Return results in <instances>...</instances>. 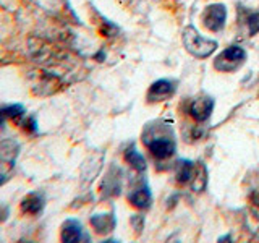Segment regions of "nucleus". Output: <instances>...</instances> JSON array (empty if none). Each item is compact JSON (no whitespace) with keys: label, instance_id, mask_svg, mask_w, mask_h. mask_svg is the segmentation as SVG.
<instances>
[{"label":"nucleus","instance_id":"nucleus-11","mask_svg":"<svg viewBox=\"0 0 259 243\" xmlns=\"http://www.w3.org/2000/svg\"><path fill=\"white\" fill-rule=\"evenodd\" d=\"M91 225L97 233H109L115 227V216L113 213H105V214H94L91 217Z\"/></svg>","mask_w":259,"mask_h":243},{"label":"nucleus","instance_id":"nucleus-3","mask_svg":"<svg viewBox=\"0 0 259 243\" xmlns=\"http://www.w3.org/2000/svg\"><path fill=\"white\" fill-rule=\"evenodd\" d=\"M246 60V52L245 49L240 46H230L227 47L224 52H221L217 55V59L214 60V67L219 71L224 73H230L238 70L243 63Z\"/></svg>","mask_w":259,"mask_h":243},{"label":"nucleus","instance_id":"nucleus-17","mask_svg":"<svg viewBox=\"0 0 259 243\" xmlns=\"http://www.w3.org/2000/svg\"><path fill=\"white\" fill-rule=\"evenodd\" d=\"M206 183H207V174H206V167L204 166H198L196 167V172H194L193 177V191H202L206 188Z\"/></svg>","mask_w":259,"mask_h":243},{"label":"nucleus","instance_id":"nucleus-6","mask_svg":"<svg viewBox=\"0 0 259 243\" xmlns=\"http://www.w3.org/2000/svg\"><path fill=\"white\" fill-rule=\"evenodd\" d=\"M214 109L212 97H196L190 104V115L196 122H206Z\"/></svg>","mask_w":259,"mask_h":243},{"label":"nucleus","instance_id":"nucleus-13","mask_svg":"<svg viewBox=\"0 0 259 243\" xmlns=\"http://www.w3.org/2000/svg\"><path fill=\"white\" fill-rule=\"evenodd\" d=\"M125 160H126L128 164L132 166L135 170H138V172H144V170H146V166H148V164H146L144 156L135 148V144L128 146V148H126V151H125Z\"/></svg>","mask_w":259,"mask_h":243},{"label":"nucleus","instance_id":"nucleus-8","mask_svg":"<svg viewBox=\"0 0 259 243\" xmlns=\"http://www.w3.org/2000/svg\"><path fill=\"white\" fill-rule=\"evenodd\" d=\"M44 206H46V198L42 193L39 191H32V193H28L26 196L21 199V211L24 214H29V216H37L44 211Z\"/></svg>","mask_w":259,"mask_h":243},{"label":"nucleus","instance_id":"nucleus-16","mask_svg":"<svg viewBox=\"0 0 259 243\" xmlns=\"http://www.w3.org/2000/svg\"><path fill=\"white\" fill-rule=\"evenodd\" d=\"M2 109V115L4 118H10V120H15L16 124H21V120L26 117V110H24V107L21 104H8V105H4Z\"/></svg>","mask_w":259,"mask_h":243},{"label":"nucleus","instance_id":"nucleus-5","mask_svg":"<svg viewBox=\"0 0 259 243\" xmlns=\"http://www.w3.org/2000/svg\"><path fill=\"white\" fill-rule=\"evenodd\" d=\"M177 91V86L170 79H159L152 83L148 91V102H162L170 99Z\"/></svg>","mask_w":259,"mask_h":243},{"label":"nucleus","instance_id":"nucleus-14","mask_svg":"<svg viewBox=\"0 0 259 243\" xmlns=\"http://www.w3.org/2000/svg\"><path fill=\"white\" fill-rule=\"evenodd\" d=\"M151 191L148 186H141V188L135 190L132 194H130V202L133 206L140 208V209H146L151 206Z\"/></svg>","mask_w":259,"mask_h":243},{"label":"nucleus","instance_id":"nucleus-1","mask_svg":"<svg viewBox=\"0 0 259 243\" xmlns=\"http://www.w3.org/2000/svg\"><path fill=\"white\" fill-rule=\"evenodd\" d=\"M143 143L148 146L151 154L159 160L174 156L177 144L174 140L172 128L165 124H149L143 132Z\"/></svg>","mask_w":259,"mask_h":243},{"label":"nucleus","instance_id":"nucleus-2","mask_svg":"<svg viewBox=\"0 0 259 243\" xmlns=\"http://www.w3.org/2000/svg\"><path fill=\"white\" fill-rule=\"evenodd\" d=\"M183 46L191 55L198 57V59H207L217 49L215 40H210L204 36L199 34V31L194 26H186L183 29Z\"/></svg>","mask_w":259,"mask_h":243},{"label":"nucleus","instance_id":"nucleus-10","mask_svg":"<svg viewBox=\"0 0 259 243\" xmlns=\"http://www.w3.org/2000/svg\"><path fill=\"white\" fill-rule=\"evenodd\" d=\"M20 154V144L13 140H4L0 143V166H7L12 169L15 160Z\"/></svg>","mask_w":259,"mask_h":243},{"label":"nucleus","instance_id":"nucleus-19","mask_svg":"<svg viewBox=\"0 0 259 243\" xmlns=\"http://www.w3.org/2000/svg\"><path fill=\"white\" fill-rule=\"evenodd\" d=\"M24 130H26L28 133H36L37 132V122L34 117H24L20 124Z\"/></svg>","mask_w":259,"mask_h":243},{"label":"nucleus","instance_id":"nucleus-22","mask_svg":"<svg viewBox=\"0 0 259 243\" xmlns=\"http://www.w3.org/2000/svg\"><path fill=\"white\" fill-rule=\"evenodd\" d=\"M4 122H5V118L2 115V109H0V124H4Z\"/></svg>","mask_w":259,"mask_h":243},{"label":"nucleus","instance_id":"nucleus-9","mask_svg":"<svg viewBox=\"0 0 259 243\" xmlns=\"http://www.w3.org/2000/svg\"><path fill=\"white\" fill-rule=\"evenodd\" d=\"M83 237H84V232L79 221H76V219H67V221L63 222L62 230H60L62 241L75 243V241H81Z\"/></svg>","mask_w":259,"mask_h":243},{"label":"nucleus","instance_id":"nucleus-20","mask_svg":"<svg viewBox=\"0 0 259 243\" xmlns=\"http://www.w3.org/2000/svg\"><path fill=\"white\" fill-rule=\"evenodd\" d=\"M8 214H10V209H8L7 205H0V222L7 221Z\"/></svg>","mask_w":259,"mask_h":243},{"label":"nucleus","instance_id":"nucleus-18","mask_svg":"<svg viewBox=\"0 0 259 243\" xmlns=\"http://www.w3.org/2000/svg\"><path fill=\"white\" fill-rule=\"evenodd\" d=\"M246 26H248V32L249 36H254L259 32V12H254L248 16L246 20Z\"/></svg>","mask_w":259,"mask_h":243},{"label":"nucleus","instance_id":"nucleus-12","mask_svg":"<svg viewBox=\"0 0 259 243\" xmlns=\"http://www.w3.org/2000/svg\"><path fill=\"white\" fill-rule=\"evenodd\" d=\"M194 172H196V166L191 160H178L175 167V177L178 183H188L193 180Z\"/></svg>","mask_w":259,"mask_h":243},{"label":"nucleus","instance_id":"nucleus-15","mask_svg":"<svg viewBox=\"0 0 259 243\" xmlns=\"http://www.w3.org/2000/svg\"><path fill=\"white\" fill-rule=\"evenodd\" d=\"M245 225L248 232L259 238V202L251 206L245 214Z\"/></svg>","mask_w":259,"mask_h":243},{"label":"nucleus","instance_id":"nucleus-21","mask_svg":"<svg viewBox=\"0 0 259 243\" xmlns=\"http://www.w3.org/2000/svg\"><path fill=\"white\" fill-rule=\"evenodd\" d=\"M7 180H8L7 174H0V185H4V183H5Z\"/></svg>","mask_w":259,"mask_h":243},{"label":"nucleus","instance_id":"nucleus-7","mask_svg":"<svg viewBox=\"0 0 259 243\" xmlns=\"http://www.w3.org/2000/svg\"><path fill=\"white\" fill-rule=\"evenodd\" d=\"M121 170L117 169L115 166H112L109 169L107 175H105L104 182H102V196H117V194H120V188H121Z\"/></svg>","mask_w":259,"mask_h":243},{"label":"nucleus","instance_id":"nucleus-4","mask_svg":"<svg viewBox=\"0 0 259 243\" xmlns=\"http://www.w3.org/2000/svg\"><path fill=\"white\" fill-rule=\"evenodd\" d=\"M202 24L209 29V31H221L225 26V20H227V8L221 4L215 5H209L206 7L204 13L201 16Z\"/></svg>","mask_w":259,"mask_h":243}]
</instances>
